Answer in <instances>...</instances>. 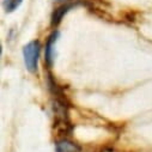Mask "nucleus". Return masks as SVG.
<instances>
[{"label":"nucleus","mask_w":152,"mask_h":152,"mask_svg":"<svg viewBox=\"0 0 152 152\" xmlns=\"http://www.w3.org/2000/svg\"><path fill=\"white\" fill-rule=\"evenodd\" d=\"M71 7H73V5H62V6H60V7H58L54 12H53V16H52V24L53 25H56V24H59L60 22H61V19H62V17H64V15L71 9Z\"/></svg>","instance_id":"obj_4"},{"label":"nucleus","mask_w":152,"mask_h":152,"mask_svg":"<svg viewBox=\"0 0 152 152\" xmlns=\"http://www.w3.org/2000/svg\"><path fill=\"white\" fill-rule=\"evenodd\" d=\"M58 1H68V0H58Z\"/></svg>","instance_id":"obj_6"},{"label":"nucleus","mask_w":152,"mask_h":152,"mask_svg":"<svg viewBox=\"0 0 152 152\" xmlns=\"http://www.w3.org/2000/svg\"><path fill=\"white\" fill-rule=\"evenodd\" d=\"M59 36V31H54L49 37H48V41H47V45H46V53H45V56H46V62L52 66L53 64V55H54V49H53V46L58 39Z\"/></svg>","instance_id":"obj_2"},{"label":"nucleus","mask_w":152,"mask_h":152,"mask_svg":"<svg viewBox=\"0 0 152 152\" xmlns=\"http://www.w3.org/2000/svg\"><path fill=\"white\" fill-rule=\"evenodd\" d=\"M80 147L74 144L73 141H69L67 139H62L56 142V152H79Z\"/></svg>","instance_id":"obj_3"},{"label":"nucleus","mask_w":152,"mask_h":152,"mask_svg":"<svg viewBox=\"0 0 152 152\" xmlns=\"http://www.w3.org/2000/svg\"><path fill=\"white\" fill-rule=\"evenodd\" d=\"M22 3H23V0H4L3 5L6 12H13L20 6Z\"/></svg>","instance_id":"obj_5"},{"label":"nucleus","mask_w":152,"mask_h":152,"mask_svg":"<svg viewBox=\"0 0 152 152\" xmlns=\"http://www.w3.org/2000/svg\"><path fill=\"white\" fill-rule=\"evenodd\" d=\"M41 46L39 41H31L23 48V58L25 67L29 72L35 73L37 71V64H39Z\"/></svg>","instance_id":"obj_1"}]
</instances>
